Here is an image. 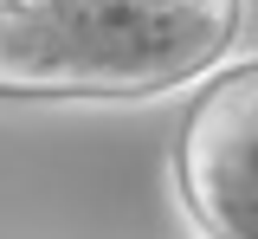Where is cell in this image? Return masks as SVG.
Returning a JSON list of instances; mask_svg holds the SVG:
<instances>
[{
	"mask_svg": "<svg viewBox=\"0 0 258 239\" xmlns=\"http://www.w3.org/2000/svg\"><path fill=\"white\" fill-rule=\"evenodd\" d=\"M174 174L200 233L258 239V58L194 97L174 136Z\"/></svg>",
	"mask_w": 258,
	"mask_h": 239,
	"instance_id": "2",
	"label": "cell"
},
{
	"mask_svg": "<svg viewBox=\"0 0 258 239\" xmlns=\"http://www.w3.org/2000/svg\"><path fill=\"white\" fill-rule=\"evenodd\" d=\"M239 0H0L7 97H149L207 71Z\"/></svg>",
	"mask_w": 258,
	"mask_h": 239,
	"instance_id": "1",
	"label": "cell"
}]
</instances>
